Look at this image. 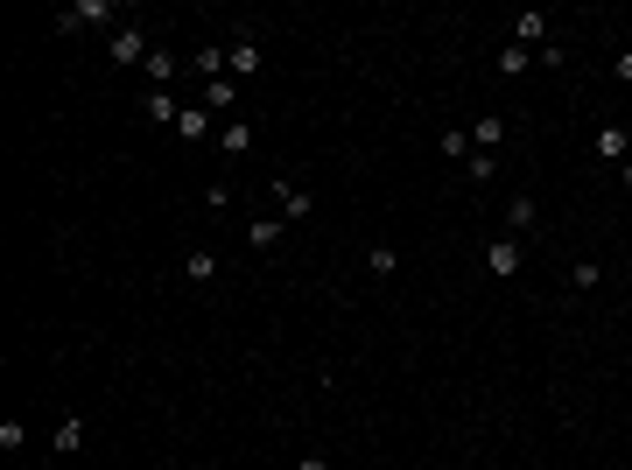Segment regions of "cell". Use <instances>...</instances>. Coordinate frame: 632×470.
I'll list each match as a JSON object with an SVG mask.
<instances>
[{
	"label": "cell",
	"mask_w": 632,
	"mask_h": 470,
	"mask_svg": "<svg viewBox=\"0 0 632 470\" xmlns=\"http://www.w3.org/2000/svg\"><path fill=\"white\" fill-rule=\"evenodd\" d=\"M99 22H113V0H78V7H64V15H56V28H64V35L99 28Z\"/></svg>",
	"instance_id": "obj_1"
},
{
	"label": "cell",
	"mask_w": 632,
	"mask_h": 470,
	"mask_svg": "<svg viewBox=\"0 0 632 470\" xmlns=\"http://www.w3.org/2000/svg\"><path fill=\"white\" fill-rule=\"evenodd\" d=\"M148 56H155V50H148V35H141V28H113V64H127V71H133V64H148Z\"/></svg>",
	"instance_id": "obj_2"
},
{
	"label": "cell",
	"mask_w": 632,
	"mask_h": 470,
	"mask_svg": "<svg viewBox=\"0 0 632 470\" xmlns=\"http://www.w3.org/2000/svg\"><path fill=\"white\" fill-rule=\"evenodd\" d=\"M141 113H148L155 127H176V120H183V105H176V92H162V84H148V92H141Z\"/></svg>",
	"instance_id": "obj_3"
},
{
	"label": "cell",
	"mask_w": 632,
	"mask_h": 470,
	"mask_svg": "<svg viewBox=\"0 0 632 470\" xmlns=\"http://www.w3.org/2000/svg\"><path fill=\"white\" fill-rule=\"evenodd\" d=\"M225 71H232V78H253V71H261V43H253V35L225 43Z\"/></svg>",
	"instance_id": "obj_4"
},
{
	"label": "cell",
	"mask_w": 632,
	"mask_h": 470,
	"mask_svg": "<svg viewBox=\"0 0 632 470\" xmlns=\"http://www.w3.org/2000/svg\"><path fill=\"white\" fill-rule=\"evenodd\" d=\"M513 43H520V50H541V43H548V15H520V22H513Z\"/></svg>",
	"instance_id": "obj_5"
},
{
	"label": "cell",
	"mask_w": 632,
	"mask_h": 470,
	"mask_svg": "<svg viewBox=\"0 0 632 470\" xmlns=\"http://www.w3.org/2000/svg\"><path fill=\"white\" fill-rule=\"evenodd\" d=\"M499 141H506V120H499V113H485V120L471 127V148H478V155H492Z\"/></svg>",
	"instance_id": "obj_6"
},
{
	"label": "cell",
	"mask_w": 632,
	"mask_h": 470,
	"mask_svg": "<svg viewBox=\"0 0 632 470\" xmlns=\"http://www.w3.org/2000/svg\"><path fill=\"white\" fill-rule=\"evenodd\" d=\"M485 267H492L499 281H513V274H520V246H513V239H499V246L485 253Z\"/></svg>",
	"instance_id": "obj_7"
},
{
	"label": "cell",
	"mask_w": 632,
	"mask_h": 470,
	"mask_svg": "<svg viewBox=\"0 0 632 470\" xmlns=\"http://www.w3.org/2000/svg\"><path fill=\"white\" fill-rule=\"evenodd\" d=\"M50 443H56V456H78V449H84V421H78V415H64Z\"/></svg>",
	"instance_id": "obj_8"
},
{
	"label": "cell",
	"mask_w": 632,
	"mask_h": 470,
	"mask_svg": "<svg viewBox=\"0 0 632 470\" xmlns=\"http://www.w3.org/2000/svg\"><path fill=\"white\" fill-rule=\"evenodd\" d=\"M218 148H225V155H246V148H253V127H246V120H225V127H218Z\"/></svg>",
	"instance_id": "obj_9"
},
{
	"label": "cell",
	"mask_w": 632,
	"mask_h": 470,
	"mask_svg": "<svg viewBox=\"0 0 632 470\" xmlns=\"http://www.w3.org/2000/svg\"><path fill=\"white\" fill-rule=\"evenodd\" d=\"M281 232H289V218H253V225H246V246H261V253H267Z\"/></svg>",
	"instance_id": "obj_10"
},
{
	"label": "cell",
	"mask_w": 632,
	"mask_h": 470,
	"mask_svg": "<svg viewBox=\"0 0 632 470\" xmlns=\"http://www.w3.org/2000/svg\"><path fill=\"white\" fill-rule=\"evenodd\" d=\"M197 105H204V113H232V105H239V92H232V78H218V84H204V99H197Z\"/></svg>",
	"instance_id": "obj_11"
},
{
	"label": "cell",
	"mask_w": 632,
	"mask_h": 470,
	"mask_svg": "<svg viewBox=\"0 0 632 470\" xmlns=\"http://www.w3.org/2000/svg\"><path fill=\"white\" fill-rule=\"evenodd\" d=\"M626 148H632V141H626V127H597V155H605V162H632Z\"/></svg>",
	"instance_id": "obj_12"
},
{
	"label": "cell",
	"mask_w": 632,
	"mask_h": 470,
	"mask_svg": "<svg viewBox=\"0 0 632 470\" xmlns=\"http://www.w3.org/2000/svg\"><path fill=\"white\" fill-rule=\"evenodd\" d=\"M534 218H541V204H534V197H513V204H506V225H513V232H527V225H534Z\"/></svg>",
	"instance_id": "obj_13"
},
{
	"label": "cell",
	"mask_w": 632,
	"mask_h": 470,
	"mask_svg": "<svg viewBox=\"0 0 632 470\" xmlns=\"http://www.w3.org/2000/svg\"><path fill=\"white\" fill-rule=\"evenodd\" d=\"M176 133H183V141H204V133H211V113H204V105H183Z\"/></svg>",
	"instance_id": "obj_14"
},
{
	"label": "cell",
	"mask_w": 632,
	"mask_h": 470,
	"mask_svg": "<svg viewBox=\"0 0 632 470\" xmlns=\"http://www.w3.org/2000/svg\"><path fill=\"white\" fill-rule=\"evenodd\" d=\"M274 190H281V218H289V225L310 218V190H295V183H274Z\"/></svg>",
	"instance_id": "obj_15"
},
{
	"label": "cell",
	"mask_w": 632,
	"mask_h": 470,
	"mask_svg": "<svg viewBox=\"0 0 632 470\" xmlns=\"http://www.w3.org/2000/svg\"><path fill=\"white\" fill-rule=\"evenodd\" d=\"M141 71H148V84H162V92H169V78H176V56H169V50H155L148 64H141Z\"/></svg>",
	"instance_id": "obj_16"
},
{
	"label": "cell",
	"mask_w": 632,
	"mask_h": 470,
	"mask_svg": "<svg viewBox=\"0 0 632 470\" xmlns=\"http://www.w3.org/2000/svg\"><path fill=\"white\" fill-rule=\"evenodd\" d=\"M527 64H534V50H520V43H506V50H499V71H506V78H527Z\"/></svg>",
	"instance_id": "obj_17"
},
{
	"label": "cell",
	"mask_w": 632,
	"mask_h": 470,
	"mask_svg": "<svg viewBox=\"0 0 632 470\" xmlns=\"http://www.w3.org/2000/svg\"><path fill=\"white\" fill-rule=\"evenodd\" d=\"M190 64H197V71H204V78H211V84H218V71H225V50H218V43H204V50L190 56Z\"/></svg>",
	"instance_id": "obj_18"
},
{
	"label": "cell",
	"mask_w": 632,
	"mask_h": 470,
	"mask_svg": "<svg viewBox=\"0 0 632 470\" xmlns=\"http://www.w3.org/2000/svg\"><path fill=\"white\" fill-rule=\"evenodd\" d=\"M183 274H190V281H211V274H218V253H204V246H197V253L183 260Z\"/></svg>",
	"instance_id": "obj_19"
},
{
	"label": "cell",
	"mask_w": 632,
	"mask_h": 470,
	"mask_svg": "<svg viewBox=\"0 0 632 470\" xmlns=\"http://www.w3.org/2000/svg\"><path fill=\"white\" fill-rule=\"evenodd\" d=\"M366 267H372V274H394L400 253H394V246H366Z\"/></svg>",
	"instance_id": "obj_20"
},
{
	"label": "cell",
	"mask_w": 632,
	"mask_h": 470,
	"mask_svg": "<svg viewBox=\"0 0 632 470\" xmlns=\"http://www.w3.org/2000/svg\"><path fill=\"white\" fill-rule=\"evenodd\" d=\"M436 148H443L449 162H471V133H443V141H436Z\"/></svg>",
	"instance_id": "obj_21"
},
{
	"label": "cell",
	"mask_w": 632,
	"mask_h": 470,
	"mask_svg": "<svg viewBox=\"0 0 632 470\" xmlns=\"http://www.w3.org/2000/svg\"><path fill=\"white\" fill-rule=\"evenodd\" d=\"M492 176H499V162H492V155H478V148H471V183H492Z\"/></svg>",
	"instance_id": "obj_22"
},
{
	"label": "cell",
	"mask_w": 632,
	"mask_h": 470,
	"mask_svg": "<svg viewBox=\"0 0 632 470\" xmlns=\"http://www.w3.org/2000/svg\"><path fill=\"white\" fill-rule=\"evenodd\" d=\"M611 71H618V78L632 84V50H618V64H611Z\"/></svg>",
	"instance_id": "obj_23"
},
{
	"label": "cell",
	"mask_w": 632,
	"mask_h": 470,
	"mask_svg": "<svg viewBox=\"0 0 632 470\" xmlns=\"http://www.w3.org/2000/svg\"><path fill=\"white\" fill-rule=\"evenodd\" d=\"M295 470H331V464H323V456H302V464H295Z\"/></svg>",
	"instance_id": "obj_24"
}]
</instances>
